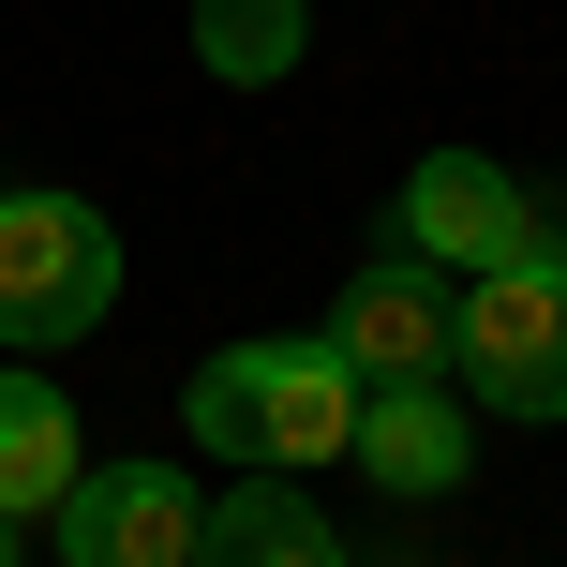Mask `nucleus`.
I'll use <instances>...</instances> for the list:
<instances>
[{"label":"nucleus","instance_id":"nucleus-2","mask_svg":"<svg viewBox=\"0 0 567 567\" xmlns=\"http://www.w3.org/2000/svg\"><path fill=\"white\" fill-rule=\"evenodd\" d=\"M120 313V225L90 195H0V343H75Z\"/></svg>","mask_w":567,"mask_h":567},{"label":"nucleus","instance_id":"nucleus-8","mask_svg":"<svg viewBox=\"0 0 567 567\" xmlns=\"http://www.w3.org/2000/svg\"><path fill=\"white\" fill-rule=\"evenodd\" d=\"M75 478H90L75 403H60L45 373H0V523H30V508L60 523V493H75Z\"/></svg>","mask_w":567,"mask_h":567},{"label":"nucleus","instance_id":"nucleus-5","mask_svg":"<svg viewBox=\"0 0 567 567\" xmlns=\"http://www.w3.org/2000/svg\"><path fill=\"white\" fill-rule=\"evenodd\" d=\"M313 343H329L359 389H433V373H449V269L373 255V269L329 299V329H313Z\"/></svg>","mask_w":567,"mask_h":567},{"label":"nucleus","instance_id":"nucleus-3","mask_svg":"<svg viewBox=\"0 0 567 567\" xmlns=\"http://www.w3.org/2000/svg\"><path fill=\"white\" fill-rule=\"evenodd\" d=\"M449 373L493 419H567V255L463 284L449 299Z\"/></svg>","mask_w":567,"mask_h":567},{"label":"nucleus","instance_id":"nucleus-6","mask_svg":"<svg viewBox=\"0 0 567 567\" xmlns=\"http://www.w3.org/2000/svg\"><path fill=\"white\" fill-rule=\"evenodd\" d=\"M195 523L209 493L179 463H90L60 493V567H195Z\"/></svg>","mask_w":567,"mask_h":567},{"label":"nucleus","instance_id":"nucleus-7","mask_svg":"<svg viewBox=\"0 0 567 567\" xmlns=\"http://www.w3.org/2000/svg\"><path fill=\"white\" fill-rule=\"evenodd\" d=\"M359 478H389V493H449L463 463H478V433H463V403H449V373L433 389H359Z\"/></svg>","mask_w":567,"mask_h":567},{"label":"nucleus","instance_id":"nucleus-1","mask_svg":"<svg viewBox=\"0 0 567 567\" xmlns=\"http://www.w3.org/2000/svg\"><path fill=\"white\" fill-rule=\"evenodd\" d=\"M179 419H195V449H225V463H343L359 449V373H343L313 329L225 343V359L179 389Z\"/></svg>","mask_w":567,"mask_h":567},{"label":"nucleus","instance_id":"nucleus-11","mask_svg":"<svg viewBox=\"0 0 567 567\" xmlns=\"http://www.w3.org/2000/svg\"><path fill=\"white\" fill-rule=\"evenodd\" d=\"M0 567H16V523H0Z\"/></svg>","mask_w":567,"mask_h":567},{"label":"nucleus","instance_id":"nucleus-10","mask_svg":"<svg viewBox=\"0 0 567 567\" xmlns=\"http://www.w3.org/2000/svg\"><path fill=\"white\" fill-rule=\"evenodd\" d=\"M299 45H313V16H299V0H195V60H209L225 90L299 75Z\"/></svg>","mask_w":567,"mask_h":567},{"label":"nucleus","instance_id":"nucleus-9","mask_svg":"<svg viewBox=\"0 0 567 567\" xmlns=\"http://www.w3.org/2000/svg\"><path fill=\"white\" fill-rule=\"evenodd\" d=\"M195 567H343V538L313 523V493H284V478H239L225 508L195 523Z\"/></svg>","mask_w":567,"mask_h":567},{"label":"nucleus","instance_id":"nucleus-4","mask_svg":"<svg viewBox=\"0 0 567 567\" xmlns=\"http://www.w3.org/2000/svg\"><path fill=\"white\" fill-rule=\"evenodd\" d=\"M403 255H419V269H463V284H493V269H538V255H553V209L523 195L493 150H433V165L403 179Z\"/></svg>","mask_w":567,"mask_h":567}]
</instances>
